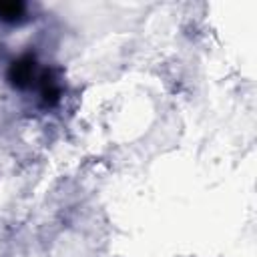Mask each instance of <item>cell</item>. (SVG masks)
Returning a JSON list of instances; mask_svg holds the SVG:
<instances>
[{
  "label": "cell",
  "mask_w": 257,
  "mask_h": 257,
  "mask_svg": "<svg viewBox=\"0 0 257 257\" xmlns=\"http://www.w3.org/2000/svg\"><path fill=\"white\" fill-rule=\"evenodd\" d=\"M24 6L22 4H0V16L2 18H18L22 14Z\"/></svg>",
  "instance_id": "obj_1"
}]
</instances>
